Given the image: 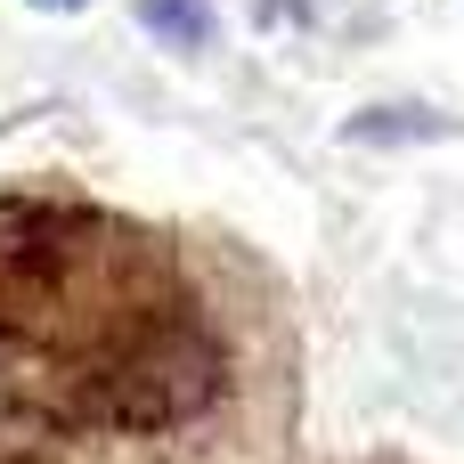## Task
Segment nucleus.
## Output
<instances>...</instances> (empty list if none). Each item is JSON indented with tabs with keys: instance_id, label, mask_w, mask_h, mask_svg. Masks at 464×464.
Segmentation results:
<instances>
[{
	"instance_id": "f257e3e1",
	"label": "nucleus",
	"mask_w": 464,
	"mask_h": 464,
	"mask_svg": "<svg viewBox=\"0 0 464 464\" xmlns=\"http://www.w3.org/2000/svg\"><path fill=\"white\" fill-rule=\"evenodd\" d=\"M220 392H228L220 334L188 310H139L82 359L65 408L98 432H171L212 416Z\"/></svg>"
},
{
	"instance_id": "f03ea898",
	"label": "nucleus",
	"mask_w": 464,
	"mask_h": 464,
	"mask_svg": "<svg viewBox=\"0 0 464 464\" xmlns=\"http://www.w3.org/2000/svg\"><path fill=\"white\" fill-rule=\"evenodd\" d=\"M139 24L171 49H204L212 41V0H139Z\"/></svg>"
},
{
	"instance_id": "7ed1b4c3",
	"label": "nucleus",
	"mask_w": 464,
	"mask_h": 464,
	"mask_svg": "<svg viewBox=\"0 0 464 464\" xmlns=\"http://www.w3.org/2000/svg\"><path fill=\"white\" fill-rule=\"evenodd\" d=\"M408 130H432V114H359L351 139H408Z\"/></svg>"
},
{
	"instance_id": "20e7f679",
	"label": "nucleus",
	"mask_w": 464,
	"mask_h": 464,
	"mask_svg": "<svg viewBox=\"0 0 464 464\" xmlns=\"http://www.w3.org/2000/svg\"><path fill=\"white\" fill-rule=\"evenodd\" d=\"M33 8H90V0H33Z\"/></svg>"
}]
</instances>
